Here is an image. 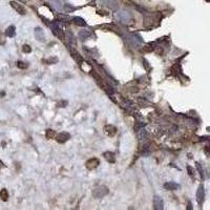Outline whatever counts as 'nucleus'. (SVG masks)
<instances>
[{
    "label": "nucleus",
    "instance_id": "f257e3e1",
    "mask_svg": "<svg viewBox=\"0 0 210 210\" xmlns=\"http://www.w3.org/2000/svg\"><path fill=\"white\" fill-rule=\"evenodd\" d=\"M108 193V189L106 186H97V187L94 189L93 191V195L95 197V198L97 199H100L102 198V197H104V195H106Z\"/></svg>",
    "mask_w": 210,
    "mask_h": 210
},
{
    "label": "nucleus",
    "instance_id": "f03ea898",
    "mask_svg": "<svg viewBox=\"0 0 210 210\" xmlns=\"http://www.w3.org/2000/svg\"><path fill=\"white\" fill-rule=\"evenodd\" d=\"M11 6H12L13 9L15 11H17L19 14H21V15H25V13H26V10H25V8L23 6L22 4H20V3L16 2V1H11L10 2Z\"/></svg>",
    "mask_w": 210,
    "mask_h": 210
},
{
    "label": "nucleus",
    "instance_id": "7ed1b4c3",
    "mask_svg": "<svg viewBox=\"0 0 210 210\" xmlns=\"http://www.w3.org/2000/svg\"><path fill=\"white\" fill-rule=\"evenodd\" d=\"M204 199H205V190H204V186L200 185L198 188V191H197V200L200 205H202L203 202H204Z\"/></svg>",
    "mask_w": 210,
    "mask_h": 210
},
{
    "label": "nucleus",
    "instance_id": "20e7f679",
    "mask_svg": "<svg viewBox=\"0 0 210 210\" xmlns=\"http://www.w3.org/2000/svg\"><path fill=\"white\" fill-rule=\"evenodd\" d=\"M99 160L98 159H95V158H93V159H89V160L86 162V164H85V166H86V168L89 170L92 169H95L96 167H98V165H99Z\"/></svg>",
    "mask_w": 210,
    "mask_h": 210
},
{
    "label": "nucleus",
    "instance_id": "39448f33",
    "mask_svg": "<svg viewBox=\"0 0 210 210\" xmlns=\"http://www.w3.org/2000/svg\"><path fill=\"white\" fill-rule=\"evenodd\" d=\"M153 208L157 210L163 209V200L159 195H155L153 198Z\"/></svg>",
    "mask_w": 210,
    "mask_h": 210
},
{
    "label": "nucleus",
    "instance_id": "423d86ee",
    "mask_svg": "<svg viewBox=\"0 0 210 210\" xmlns=\"http://www.w3.org/2000/svg\"><path fill=\"white\" fill-rule=\"evenodd\" d=\"M137 137H138V140L140 141V142L145 141L146 138H147V131H146L145 128H140V129H138Z\"/></svg>",
    "mask_w": 210,
    "mask_h": 210
},
{
    "label": "nucleus",
    "instance_id": "0eeeda50",
    "mask_svg": "<svg viewBox=\"0 0 210 210\" xmlns=\"http://www.w3.org/2000/svg\"><path fill=\"white\" fill-rule=\"evenodd\" d=\"M104 130H105V133H107L108 136H114L116 133V131H117L116 127L115 126H113V125H106L104 127Z\"/></svg>",
    "mask_w": 210,
    "mask_h": 210
},
{
    "label": "nucleus",
    "instance_id": "6e6552de",
    "mask_svg": "<svg viewBox=\"0 0 210 210\" xmlns=\"http://www.w3.org/2000/svg\"><path fill=\"white\" fill-rule=\"evenodd\" d=\"M35 36L39 41L44 40V34H43V31L40 28H37L35 30Z\"/></svg>",
    "mask_w": 210,
    "mask_h": 210
},
{
    "label": "nucleus",
    "instance_id": "1a4fd4ad",
    "mask_svg": "<svg viewBox=\"0 0 210 210\" xmlns=\"http://www.w3.org/2000/svg\"><path fill=\"white\" fill-rule=\"evenodd\" d=\"M179 187H180V186H179L178 184L173 183V182L165 183V184H164V188L167 189V190H175V189H178Z\"/></svg>",
    "mask_w": 210,
    "mask_h": 210
},
{
    "label": "nucleus",
    "instance_id": "9d476101",
    "mask_svg": "<svg viewBox=\"0 0 210 210\" xmlns=\"http://www.w3.org/2000/svg\"><path fill=\"white\" fill-rule=\"evenodd\" d=\"M70 139V135L66 133H62L57 137V141L59 143H64L65 141H67Z\"/></svg>",
    "mask_w": 210,
    "mask_h": 210
},
{
    "label": "nucleus",
    "instance_id": "9b49d317",
    "mask_svg": "<svg viewBox=\"0 0 210 210\" xmlns=\"http://www.w3.org/2000/svg\"><path fill=\"white\" fill-rule=\"evenodd\" d=\"M16 34V30H15V26H9L8 28H6V31H5V35L8 36V37H14Z\"/></svg>",
    "mask_w": 210,
    "mask_h": 210
},
{
    "label": "nucleus",
    "instance_id": "f8f14e48",
    "mask_svg": "<svg viewBox=\"0 0 210 210\" xmlns=\"http://www.w3.org/2000/svg\"><path fill=\"white\" fill-rule=\"evenodd\" d=\"M104 155V158L108 161V162H110V163L115 162V153H114L107 151V153H104V155Z\"/></svg>",
    "mask_w": 210,
    "mask_h": 210
},
{
    "label": "nucleus",
    "instance_id": "ddd939ff",
    "mask_svg": "<svg viewBox=\"0 0 210 210\" xmlns=\"http://www.w3.org/2000/svg\"><path fill=\"white\" fill-rule=\"evenodd\" d=\"M73 21L75 24L79 25V26H85V25H86V22H85L81 17H74Z\"/></svg>",
    "mask_w": 210,
    "mask_h": 210
},
{
    "label": "nucleus",
    "instance_id": "4468645a",
    "mask_svg": "<svg viewBox=\"0 0 210 210\" xmlns=\"http://www.w3.org/2000/svg\"><path fill=\"white\" fill-rule=\"evenodd\" d=\"M0 199L2 201H4V202H6V201L9 200V192L5 188H3V189L0 191Z\"/></svg>",
    "mask_w": 210,
    "mask_h": 210
},
{
    "label": "nucleus",
    "instance_id": "2eb2a0df",
    "mask_svg": "<svg viewBox=\"0 0 210 210\" xmlns=\"http://www.w3.org/2000/svg\"><path fill=\"white\" fill-rule=\"evenodd\" d=\"M92 35V34H90V32H88V31H81L80 33H79V37L81 38V39H85V38H88L89 37V36Z\"/></svg>",
    "mask_w": 210,
    "mask_h": 210
},
{
    "label": "nucleus",
    "instance_id": "dca6fc26",
    "mask_svg": "<svg viewBox=\"0 0 210 210\" xmlns=\"http://www.w3.org/2000/svg\"><path fill=\"white\" fill-rule=\"evenodd\" d=\"M119 18L122 19V20H127L128 18H129V14H128L126 11H123V12H121L120 14H119Z\"/></svg>",
    "mask_w": 210,
    "mask_h": 210
},
{
    "label": "nucleus",
    "instance_id": "f3484780",
    "mask_svg": "<svg viewBox=\"0 0 210 210\" xmlns=\"http://www.w3.org/2000/svg\"><path fill=\"white\" fill-rule=\"evenodd\" d=\"M107 2H108V5H109L113 10H117L118 9V1L117 0H108Z\"/></svg>",
    "mask_w": 210,
    "mask_h": 210
},
{
    "label": "nucleus",
    "instance_id": "a211bd4d",
    "mask_svg": "<svg viewBox=\"0 0 210 210\" xmlns=\"http://www.w3.org/2000/svg\"><path fill=\"white\" fill-rule=\"evenodd\" d=\"M54 137H55V131H52V129L46 130V138L48 139H52Z\"/></svg>",
    "mask_w": 210,
    "mask_h": 210
},
{
    "label": "nucleus",
    "instance_id": "6ab92c4d",
    "mask_svg": "<svg viewBox=\"0 0 210 210\" xmlns=\"http://www.w3.org/2000/svg\"><path fill=\"white\" fill-rule=\"evenodd\" d=\"M17 66L19 68H22V70H23V68L28 67V63H25V62H22V61H18V62H17Z\"/></svg>",
    "mask_w": 210,
    "mask_h": 210
},
{
    "label": "nucleus",
    "instance_id": "aec40b11",
    "mask_svg": "<svg viewBox=\"0 0 210 210\" xmlns=\"http://www.w3.org/2000/svg\"><path fill=\"white\" fill-rule=\"evenodd\" d=\"M22 50H23L24 52H32V48H31L30 45L24 44V45L22 46Z\"/></svg>",
    "mask_w": 210,
    "mask_h": 210
},
{
    "label": "nucleus",
    "instance_id": "412c9836",
    "mask_svg": "<svg viewBox=\"0 0 210 210\" xmlns=\"http://www.w3.org/2000/svg\"><path fill=\"white\" fill-rule=\"evenodd\" d=\"M197 168H198L199 172H200V175H201V178L204 179V173H203V169H202V167H201V165L199 164V163H197Z\"/></svg>",
    "mask_w": 210,
    "mask_h": 210
},
{
    "label": "nucleus",
    "instance_id": "4be33fe9",
    "mask_svg": "<svg viewBox=\"0 0 210 210\" xmlns=\"http://www.w3.org/2000/svg\"><path fill=\"white\" fill-rule=\"evenodd\" d=\"M187 170H188V173H189V175L191 177V178H193L194 177V171H193L192 167H190V166H187Z\"/></svg>",
    "mask_w": 210,
    "mask_h": 210
},
{
    "label": "nucleus",
    "instance_id": "5701e85b",
    "mask_svg": "<svg viewBox=\"0 0 210 210\" xmlns=\"http://www.w3.org/2000/svg\"><path fill=\"white\" fill-rule=\"evenodd\" d=\"M5 43V39L4 37H3V35L0 33V44H4Z\"/></svg>",
    "mask_w": 210,
    "mask_h": 210
},
{
    "label": "nucleus",
    "instance_id": "b1692460",
    "mask_svg": "<svg viewBox=\"0 0 210 210\" xmlns=\"http://www.w3.org/2000/svg\"><path fill=\"white\" fill-rule=\"evenodd\" d=\"M205 153H207L208 155H210V146H207V147L205 148Z\"/></svg>",
    "mask_w": 210,
    "mask_h": 210
},
{
    "label": "nucleus",
    "instance_id": "393cba45",
    "mask_svg": "<svg viewBox=\"0 0 210 210\" xmlns=\"http://www.w3.org/2000/svg\"><path fill=\"white\" fill-rule=\"evenodd\" d=\"M2 167H4V164H3L2 161L0 160V168H2Z\"/></svg>",
    "mask_w": 210,
    "mask_h": 210
}]
</instances>
